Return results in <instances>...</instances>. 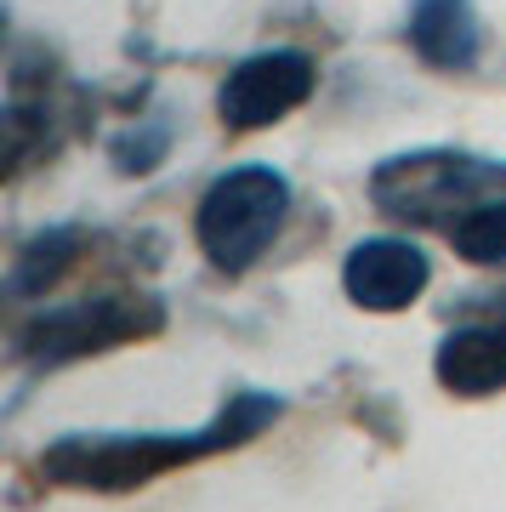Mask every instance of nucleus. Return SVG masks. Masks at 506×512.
Here are the masks:
<instances>
[{"instance_id":"1","label":"nucleus","mask_w":506,"mask_h":512,"mask_svg":"<svg viewBox=\"0 0 506 512\" xmlns=\"http://www.w3.org/2000/svg\"><path fill=\"white\" fill-rule=\"evenodd\" d=\"M279 416H285L279 393L239 387L205 427H188V433L182 427H165V433H63V439H52L35 456V473L46 484H57V490H91V495L143 490L154 478L188 467V461L251 444Z\"/></svg>"},{"instance_id":"2","label":"nucleus","mask_w":506,"mask_h":512,"mask_svg":"<svg viewBox=\"0 0 506 512\" xmlns=\"http://www.w3.org/2000/svg\"><path fill=\"white\" fill-rule=\"evenodd\" d=\"M370 200L398 222H455L489 200H506V160L461 154V148H416L370 171Z\"/></svg>"},{"instance_id":"3","label":"nucleus","mask_w":506,"mask_h":512,"mask_svg":"<svg viewBox=\"0 0 506 512\" xmlns=\"http://www.w3.org/2000/svg\"><path fill=\"white\" fill-rule=\"evenodd\" d=\"M165 330V302L148 291H114V296H86V302H63V308H40L23 319L12 336V359L23 370H63L91 353L126 348L143 336Z\"/></svg>"},{"instance_id":"4","label":"nucleus","mask_w":506,"mask_h":512,"mask_svg":"<svg viewBox=\"0 0 506 512\" xmlns=\"http://www.w3.org/2000/svg\"><path fill=\"white\" fill-rule=\"evenodd\" d=\"M290 211V183L273 165H234L205 188L194 211V239L217 274H245L268 251Z\"/></svg>"},{"instance_id":"5","label":"nucleus","mask_w":506,"mask_h":512,"mask_svg":"<svg viewBox=\"0 0 506 512\" xmlns=\"http://www.w3.org/2000/svg\"><path fill=\"white\" fill-rule=\"evenodd\" d=\"M313 57L308 52H290V46H279V52H256L245 57V63H234L228 69V80H222L217 92V114L228 131H262V126H279L290 109H302L313 97Z\"/></svg>"},{"instance_id":"6","label":"nucleus","mask_w":506,"mask_h":512,"mask_svg":"<svg viewBox=\"0 0 506 512\" xmlns=\"http://www.w3.org/2000/svg\"><path fill=\"white\" fill-rule=\"evenodd\" d=\"M427 279H433L427 251L410 245V239H393V234L359 239L342 262V291L364 313H404L427 291Z\"/></svg>"},{"instance_id":"7","label":"nucleus","mask_w":506,"mask_h":512,"mask_svg":"<svg viewBox=\"0 0 506 512\" xmlns=\"http://www.w3.org/2000/svg\"><path fill=\"white\" fill-rule=\"evenodd\" d=\"M433 376L461 399L506 393V325H461L433 353Z\"/></svg>"},{"instance_id":"8","label":"nucleus","mask_w":506,"mask_h":512,"mask_svg":"<svg viewBox=\"0 0 506 512\" xmlns=\"http://www.w3.org/2000/svg\"><path fill=\"white\" fill-rule=\"evenodd\" d=\"M404 35H410L421 63H433V69H472L484 52V29H478L472 0H416Z\"/></svg>"},{"instance_id":"9","label":"nucleus","mask_w":506,"mask_h":512,"mask_svg":"<svg viewBox=\"0 0 506 512\" xmlns=\"http://www.w3.org/2000/svg\"><path fill=\"white\" fill-rule=\"evenodd\" d=\"M80 251H86V228H74V222H57L46 234L23 239L18 256H12V268H6V296H18V302L46 296L80 262Z\"/></svg>"},{"instance_id":"10","label":"nucleus","mask_w":506,"mask_h":512,"mask_svg":"<svg viewBox=\"0 0 506 512\" xmlns=\"http://www.w3.org/2000/svg\"><path fill=\"white\" fill-rule=\"evenodd\" d=\"M455 256H467L472 268H506V200H489L450 228Z\"/></svg>"},{"instance_id":"11","label":"nucleus","mask_w":506,"mask_h":512,"mask_svg":"<svg viewBox=\"0 0 506 512\" xmlns=\"http://www.w3.org/2000/svg\"><path fill=\"white\" fill-rule=\"evenodd\" d=\"M165 148H171V131L160 120H137V131H126L120 143H114V165L126 171V177H143L154 165L165 160Z\"/></svg>"}]
</instances>
